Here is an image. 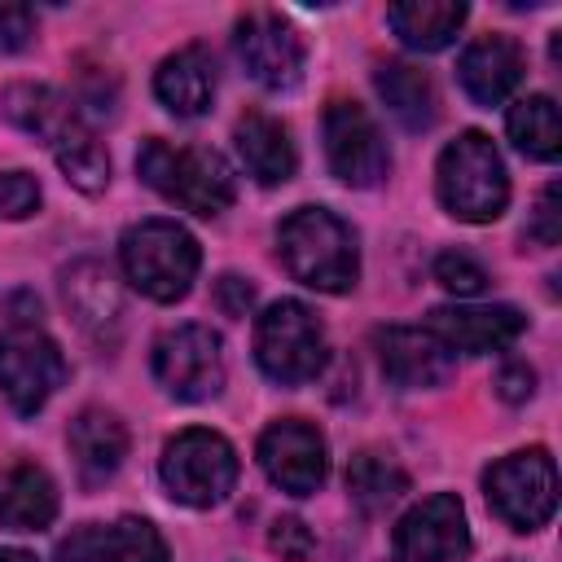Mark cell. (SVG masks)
I'll use <instances>...</instances> for the list:
<instances>
[{
  "label": "cell",
  "instance_id": "obj_1",
  "mask_svg": "<svg viewBox=\"0 0 562 562\" xmlns=\"http://www.w3.org/2000/svg\"><path fill=\"white\" fill-rule=\"evenodd\" d=\"M277 250L285 272L321 294H347L360 277V250L347 220L329 206H299L277 228Z\"/></svg>",
  "mask_w": 562,
  "mask_h": 562
},
{
  "label": "cell",
  "instance_id": "obj_2",
  "mask_svg": "<svg viewBox=\"0 0 562 562\" xmlns=\"http://www.w3.org/2000/svg\"><path fill=\"white\" fill-rule=\"evenodd\" d=\"M136 171H140V180H145L158 198H167L171 206L193 211V215H202V220L228 211L233 198H237L233 167H228L215 149H206V145H184V149H176V145L158 140V136H149V140H140V149H136Z\"/></svg>",
  "mask_w": 562,
  "mask_h": 562
},
{
  "label": "cell",
  "instance_id": "obj_3",
  "mask_svg": "<svg viewBox=\"0 0 562 562\" xmlns=\"http://www.w3.org/2000/svg\"><path fill=\"white\" fill-rule=\"evenodd\" d=\"M435 189L448 215L465 224H492L509 206V176L492 136L461 132L457 140H448L435 167Z\"/></svg>",
  "mask_w": 562,
  "mask_h": 562
},
{
  "label": "cell",
  "instance_id": "obj_4",
  "mask_svg": "<svg viewBox=\"0 0 562 562\" xmlns=\"http://www.w3.org/2000/svg\"><path fill=\"white\" fill-rule=\"evenodd\" d=\"M119 259L123 272L132 281V290H140L154 303H176L189 294L198 268H202V250L193 241V233L176 220H140L119 237Z\"/></svg>",
  "mask_w": 562,
  "mask_h": 562
},
{
  "label": "cell",
  "instance_id": "obj_5",
  "mask_svg": "<svg viewBox=\"0 0 562 562\" xmlns=\"http://www.w3.org/2000/svg\"><path fill=\"white\" fill-rule=\"evenodd\" d=\"M158 474L171 501L189 509H211V505H224L228 492L237 487V452L224 435L193 426V430H180L162 448Z\"/></svg>",
  "mask_w": 562,
  "mask_h": 562
},
{
  "label": "cell",
  "instance_id": "obj_6",
  "mask_svg": "<svg viewBox=\"0 0 562 562\" xmlns=\"http://www.w3.org/2000/svg\"><path fill=\"white\" fill-rule=\"evenodd\" d=\"M255 360L281 386H303L325 369V329L299 299H277L255 321Z\"/></svg>",
  "mask_w": 562,
  "mask_h": 562
},
{
  "label": "cell",
  "instance_id": "obj_7",
  "mask_svg": "<svg viewBox=\"0 0 562 562\" xmlns=\"http://www.w3.org/2000/svg\"><path fill=\"white\" fill-rule=\"evenodd\" d=\"M483 492L496 518H505L514 531H536L558 509V465L544 448L509 452L483 474Z\"/></svg>",
  "mask_w": 562,
  "mask_h": 562
},
{
  "label": "cell",
  "instance_id": "obj_8",
  "mask_svg": "<svg viewBox=\"0 0 562 562\" xmlns=\"http://www.w3.org/2000/svg\"><path fill=\"white\" fill-rule=\"evenodd\" d=\"M66 356L40 325H9L0 334V391L18 417H35L66 382Z\"/></svg>",
  "mask_w": 562,
  "mask_h": 562
},
{
  "label": "cell",
  "instance_id": "obj_9",
  "mask_svg": "<svg viewBox=\"0 0 562 562\" xmlns=\"http://www.w3.org/2000/svg\"><path fill=\"white\" fill-rule=\"evenodd\" d=\"M154 382L184 404L215 400L224 391V351L220 334L206 325H176L154 342Z\"/></svg>",
  "mask_w": 562,
  "mask_h": 562
},
{
  "label": "cell",
  "instance_id": "obj_10",
  "mask_svg": "<svg viewBox=\"0 0 562 562\" xmlns=\"http://www.w3.org/2000/svg\"><path fill=\"white\" fill-rule=\"evenodd\" d=\"M233 53L241 70L268 92H290L303 79V35L272 9H250L246 18H237Z\"/></svg>",
  "mask_w": 562,
  "mask_h": 562
},
{
  "label": "cell",
  "instance_id": "obj_11",
  "mask_svg": "<svg viewBox=\"0 0 562 562\" xmlns=\"http://www.w3.org/2000/svg\"><path fill=\"white\" fill-rule=\"evenodd\" d=\"M321 136H325V158L329 171L351 184V189H373L386 180L391 171V154L386 140L373 123V114L356 101H329L325 119H321Z\"/></svg>",
  "mask_w": 562,
  "mask_h": 562
},
{
  "label": "cell",
  "instance_id": "obj_12",
  "mask_svg": "<svg viewBox=\"0 0 562 562\" xmlns=\"http://www.w3.org/2000/svg\"><path fill=\"white\" fill-rule=\"evenodd\" d=\"M395 562H461L470 553V522L452 492H435L413 505L391 536Z\"/></svg>",
  "mask_w": 562,
  "mask_h": 562
},
{
  "label": "cell",
  "instance_id": "obj_13",
  "mask_svg": "<svg viewBox=\"0 0 562 562\" xmlns=\"http://www.w3.org/2000/svg\"><path fill=\"white\" fill-rule=\"evenodd\" d=\"M259 465L263 474L290 492V496H312L321 492L325 474H329V448L325 435L312 422L299 417H281L259 435Z\"/></svg>",
  "mask_w": 562,
  "mask_h": 562
},
{
  "label": "cell",
  "instance_id": "obj_14",
  "mask_svg": "<svg viewBox=\"0 0 562 562\" xmlns=\"http://www.w3.org/2000/svg\"><path fill=\"white\" fill-rule=\"evenodd\" d=\"M426 329L448 347L465 356H487L505 351L522 338L527 316L509 303H479V307H430Z\"/></svg>",
  "mask_w": 562,
  "mask_h": 562
},
{
  "label": "cell",
  "instance_id": "obj_15",
  "mask_svg": "<svg viewBox=\"0 0 562 562\" xmlns=\"http://www.w3.org/2000/svg\"><path fill=\"white\" fill-rule=\"evenodd\" d=\"M378 347V364L382 373L404 386V391H422V386H443L457 369L452 351L430 334V329H413V325H391L373 334Z\"/></svg>",
  "mask_w": 562,
  "mask_h": 562
},
{
  "label": "cell",
  "instance_id": "obj_16",
  "mask_svg": "<svg viewBox=\"0 0 562 562\" xmlns=\"http://www.w3.org/2000/svg\"><path fill=\"white\" fill-rule=\"evenodd\" d=\"M522 70H527L522 44L509 35H479L457 61V79H461L465 97L487 110L501 105L522 83Z\"/></svg>",
  "mask_w": 562,
  "mask_h": 562
},
{
  "label": "cell",
  "instance_id": "obj_17",
  "mask_svg": "<svg viewBox=\"0 0 562 562\" xmlns=\"http://www.w3.org/2000/svg\"><path fill=\"white\" fill-rule=\"evenodd\" d=\"M66 443H70L79 483L97 487V483L119 474V465L127 457V426L110 408H79L70 430H66Z\"/></svg>",
  "mask_w": 562,
  "mask_h": 562
},
{
  "label": "cell",
  "instance_id": "obj_18",
  "mask_svg": "<svg viewBox=\"0 0 562 562\" xmlns=\"http://www.w3.org/2000/svg\"><path fill=\"white\" fill-rule=\"evenodd\" d=\"M66 307L75 325L97 342H114L123 329V294L105 272V263L97 259H83L66 272Z\"/></svg>",
  "mask_w": 562,
  "mask_h": 562
},
{
  "label": "cell",
  "instance_id": "obj_19",
  "mask_svg": "<svg viewBox=\"0 0 562 562\" xmlns=\"http://www.w3.org/2000/svg\"><path fill=\"white\" fill-rule=\"evenodd\" d=\"M154 97L176 114V119H198L215 101V57L202 44H189L154 70Z\"/></svg>",
  "mask_w": 562,
  "mask_h": 562
},
{
  "label": "cell",
  "instance_id": "obj_20",
  "mask_svg": "<svg viewBox=\"0 0 562 562\" xmlns=\"http://www.w3.org/2000/svg\"><path fill=\"white\" fill-rule=\"evenodd\" d=\"M0 114H4L18 132L40 136L48 149H53L70 127L83 123V119H79V105H75L66 92L48 88V83H9V88L0 92Z\"/></svg>",
  "mask_w": 562,
  "mask_h": 562
},
{
  "label": "cell",
  "instance_id": "obj_21",
  "mask_svg": "<svg viewBox=\"0 0 562 562\" xmlns=\"http://www.w3.org/2000/svg\"><path fill=\"white\" fill-rule=\"evenodd\" d=\"M233 145L241 154V167L259 180V184H285L299 167V154H294V140L285 132V123H277L272 114L263 110H246L233 127Z\"/></svg>",
  "mask_w": 562,
  "mask_h": 562
},
{
  "label": "cell",
  "instance_id": "obj_22",
  "mask_svg": "<svg viewBox=\"0 0 562 562\" xmlns=\"http://www.w3.org/2000/svg\"><path fill=\"white\" fill-rule=\"evenodd\" d=\"M57 518V487L35 461H13L0 470V527L44 531Z\"/></svg>",
  "mask_w": 562,
  "mask_h": 562
},
{
  "label": "cell",
  "instance_id": "obj_23",
  "mask_svg": "<svg viewBox=\"0 0 562 562\" xmlns=\"http://www.w3.org/2000/svg\"><path fill=\"white\" fill-rule=\"evenodd\" d=\"M470 9L461 0H404L386 9V26L400 35L404 48L417 53H439L457 40V31L465 26Z\"/></svg>",
  "mask_w": 562,
  "mask_h": 562
},
{
  "label": "cell",
  "instance_id": "obj_24",
  "mask_svg": "<svg viewBox=\"0 0 562 562\" xmlns=\"http://www.w3.org/2000/svg\"><path fill=\"white\" fill-rule=\"evenodd\" d=\"M373 88L386 101V110L395 114V123L404 132H426L439 119V97L426 70L408 66V61H382L373 70Z\"/></svg>",
  "mask_w": 562,
  "mask_h": 562
},
{
  "label": "cell",
  "instance_id": "obj_25",
  "mask_svg": "<svg viewBox=\"0 0 562 562\" xmlns=\"http://www.w3.org/2000/svg\"><path fill=\"white\" fill-rule=\"evenodd\" d=\"M505 132H509V140H514L531 162H553V158L562 154L558 105H553V97H544V92L522 97V101L505 114Z\"/></svg>",
  "mask_w": 562,
  "mask_h": 562
},
{
  "label": "cell",
  "instance_id": "obj_26",
  "mask_svg": "<svg viewBox=\"0 0 562 562\" xmlns=\"http://www.w3.org/2000/svg\"><path fill=\"white\" fill-rule=\"evenodd\" d=\"M347 492L364 514H378L408 492V474L382 452H356L347 465Z\"/></svg>",
  "mask_w": 562,
  "mask_h": 562
},
{
  "label": "cell",
  "instance_id": "obj_27",
  "mask_svg": "<svg viewBox=\"0 0 562 562\" xmlns=\"http://www.w3.org/2000/svg\"><path fill=\"white\" fill-rule=\"evenodd\" d=\"M53 162L61 167V176L79 189V193H101L110 184V154L101 149V140L92 136L88 123L70 127L57 145H53Z\"/></svg>",
  "mask_w": 562,
  "mask_h": 562
},
{
  "label": "cell",
  "instance_id": "obj_28",
  "mask_svg": "<svg viewBox=\"0 0 562 562\" xmlns=\"http://www.w3.org/2000/svg\"><path fill=\"white\" fill-rule=\"evenodd\" d=\"M105 562H171V553H167V540L158 536V527H154L149 518L123 514V518L110 527Z\"/></svg>",
  "mask_w": 562,
  "mask_h": 562
},
{
  "label": "cell",
  "instance_id": "obj_29",
  "mask_svg": "<svg viewBox=\"0 0 562 562\" xmlns=\"http://www.w3.org/2000/svg\"><path fill=\"white\" fill-rule=\"evenodd\" d=\"M435 281H439L448 294H457V299H474V294L487 290L483 263H479L474 255H465V250H443V255H435Z\"/></svg>",
  "mask_w": 562,
  "mask_h": 562
},
{
  "label": "cell",
  "instance_id": "obj_30",
  "mask_svg": "<svg viewBox=\"0 0 562 562\" xmlns=\"http://www.w3.org/2000/svg\"><path fill=\"white\" fill-rule=\"evenodd\" d=\"M40 206V184L31 171H0V215L26 220Z\"/></svg>",
  "mask_w": 562,
  "mask_h": 562
},
{
  "label": "cell",
  "instance_id": "obj_31",
  "mask_svg": "<svg viewBox=\"0 0 562 562\" xmlns=\"http://www.w3.org/2000/svg\"><path fill=\"white\" fill-rule=\"evenodd\" d=\"M268 549L277 558H285V562H307L312 549H316V536L307 531L303 518H277L272 531H268Z\"/></svg>",
  "mask_w": 562,
  "mask_h": 562
},
{
  "label": "cell",
  "instance_id": "obj_32",
  "mask_svg": "<svg viewBox=\"0 0 562 562\" xmlns=\"http://www.w3.org/2000/svg\"><path fill=\"white\" fill-rule=\"evenodd\" d=\"M105 540H110V527H101V522H79V527L57 544V562H105Z\"/></svg>",
  "mask_w": 562,
  "mask_h": 562
},
{
  "label": "cell",
  "instance_id": "obj_33",
  "mask_svg": "<svg viewBox=\"0 0 562 562\" xmlns=\"http://www.w3.org/2000/svg\"><path fill=\"white\" fill-rule=\"evenodd\" d=\"M527 233H531V237H536L540 246H558V237H562V211H558V180L540 189V198H536V211H531V224H527Z\"/></svg>",
  "mask_w": 562,
  "mask_h": 562
},
{
  "label": "cell",
  "instance_id": "obj_34",
  "mask_svg": "<svg viewBox=\"0 0 562 562\" xmlns=\"http://www.w3.org/2000/svg\"><path fill=\"white\" fill-rule=\"evenodd\" d=\"M31 35H35V13L26 4H0V48L18 53L31 44Z\"/></svg>",
  "mask_w": 562,
  "mask_h": 562
},
{
  "label": "cell",
  "instance_id": "obj_35",
  "mask_svg": "<svg viewBox=\"0 0 562 562\" xmlns=\"http://www.w3.org/2000/svg\"><path fill=\"white\" fill-rule=\"evenodd\" d=\"M215 303H220L224 316L241 321V316L255 307V285H250L246 277H237V272H224V277L215 281Z\"/></svg>",
  "mask_w": 562,
  "mask_h": 562
},
{
  "label": "cell",
  "instance_id": "obj_36",
  "mask_svg": "<svg viewBox=\"0 0 562 562\" xmlns=\"http://www.w3.org/2000/svg\"><path fill=\"white\" fill-rule=\"evenodd\" d=\"M531 391H536V369L527 360H505L496 373V395L505 404H522V400H531Z\"/></svg>",
  "mask_w": 562,
  "mask_h": 562
},
{
  "label": "cell",
  "instance_id": "obj_37",
  "mask_svg": "<svg viewBox=\"0 0 562 562\" xmlns=\"http://www.w3.org/2000/svg\"><path fill=\"white\" fill-rule=\"evenodd\" d=\"M0 562H35L26 549H0Z\"/></svg>",
  "mask_w": 562,
  "mask_h": 562
}]
</instances>
